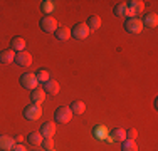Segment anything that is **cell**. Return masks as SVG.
Returning a JSON list of instances; mask_svg holds the SVG:
<instances>
[{"mask_svg": "<svg viewBox=\"0 0 158 151\" xmlns=\"http://www.w3.org/2000/svg\"><path fill=\"white\" fill-rule=\"evenodd\" d=\"M125 3L128 7L130 17H138V15H141L143 10H145V2H141V0H128Z\"/></svg>", "mask_w": 158, "mask_h": 151, "instance_id": "52a82bcc", "label": "cell"}, {"mask_svg": "<svg viewBox=\"0 0 158 151\" xmlns=\"http://www.w3.org/2000/svg\"><path fill=\"white\" fill-rule=\"evenodd\" d=\"M121 151H138V145L133 139H125L121 141Z\"/></svg>", "mask_w": 158, "mask_h": 151, "instance_id": "603a6c76", "label": "cell"}, {"mask_svg": "<svg viewBox=\"0 0 158 151\" xmlns=\"http://www.w3.org/2000/svg\"><path fill=\"white\" fill-rule=\"evenodd\" d=\"M42 134L39 133V131H32V133H29L27 134V141L31 143V145H34V146H39L40 143H42Z\"/></svg>", "mask_w": 158, "mask_h": 151, "instance_id": "7402d4cb", "label": "cell"}, {"mask_svg": "<svg viewBox=\"0 0 158 151\" xmlns=\"http://www.w3.org/2000/svg\"><path fill=\"white\" fill-rule=\"evenodd\" d=\"M54 35H56V39H57V40L66 42V40H69V37H71V29H67V27H57V30L54 32Z\"/></svg>", "mask_w": 158, "mask_h": 151, "instance_id": "d6986e66", "label": "cell"}, {"mask_svg": "<svg viewBox=\"0 0 158 151\" xmlns=\"http://www.w3.org/2000/svg\"><path fill=\"white\" fill-rule=\"evenodd\" d=\"M136 138H138V131L135 129V128H130V129L126 131V139H133L135 141Z\"/></svg>", "mask_w": 158, "mask_h": 151, "instance_id": "4316f807", "label": "cell"}, {"mask_svg": "<svg viewBox=\"0 0 158 151\" xmlns=\"http://www.w3.org/2000/svg\"><path fill=\"white\" fill-rule=\"evenodd\" d=\"M113 14L116 15V17H130V14H128V7H126V3L123 2V3H116L114 5V9H113Z\"/></svg>", "mask_w": 158, "mask_h": 151, "instance_id": "ffe728a7", "label": "cell"}, {"mask_svg": "<svg viewBox=\"0 0 158 151\" xmlns=\"http://www.w3.org/2000/svg\"><path fill=\"white\" fill-rule=\"evenodd\" d=\"M125 30L130 34H141L143 32V24L141 18L138 17H128L125 20Z\"/></svg>", "mask_w": 158, "mask_h": 151, "instance_id": "5b68a950", "label": "cell"}, {"mask_svg": "<svg viewBox=\"0 0 158 151\" xmlns=\"http://www.w3.org/2000/svg\"><path fill=\"white\" fill-rule=\"evenodd\" d=\"M49 151H56V149H49Z\"/></svg>", "mask_w": 158, "mask_h": 151, "instance_id": "f546056e", "label": "cell"}, {"mask_svg": "<svg viewBox=\"0 0 158 151\" xmlns=\"http://www.w3.org/2000/svg\"><path fill=\"white\" fill-rule=\"evenodd\" d=\"M40 134H42V138H52V136L56 134V124L52 123V121H47V123H44L42 126H40Z\"/></svg>", "mask_w": 158, "mask_h": 151, "instance_id": "7c38bea8", "label": "cell"}, {"mask_svg": "<svg viewBox=\"0 0 158 151\" xmlns=\"http://www.w3.org/2000/svg\"><path fill=\"white\" fill-rule=\"evenodd\" d=\"M110 136L113 138V141L114 143H121L126 139V131L121 129V128H114V129L110 131Z\"/></svg>", "mask_w": 158, "mask_h": 151, "instance_id": "e0dca14e", "label": "cell"}, {"mask_svg": "<svg viewBox=\"0 0 158 151\" xmlns=\"http://www.w3.org/2000/svg\"><path fill=\"white\" fill-rule=\"evenodd\" d=\"M14 59H15V52L12 51V49H5V51H0V62L5 64V66H9V64L14 62Z\"/></svg>", "mask_w": 158, "mask_h": 151, "instance_id": "5bb4252c", "label": "cell"}, {"mask_svg": "<svg viewBox=\"0 0 158 151\" xmlns=\"http://www.w3.org/2000/svg\"><path fill=\"white\" fill-rule=\"evenodd\" d=\"M46 96L47 94L44 92V89H40V88H35V89H32L31 91V99H32V104H42L44 101H46Z\"/></svg>", "mask_w": 158, "mask_h": 151, "instance_id": "8fae6325", "label": "cell"}, {"mask_svg": "<svg viewBox=\"0 0 158 151\" xmlns=\"http://www.w3.org/2000/svg\"><path fill=\"white\" fill-rule=\"evenodd\" d=\"M42 108H40L39 104H29L24 108V118L27 121H37L42 116Z\"/></svg>", "mask_w": 158, "mask_h": 151, "instance_id": "277c9868", "label": "cell"}, {"mask_svg": "<svg viewBox=\"0 0 158 151\" xmlns=\"http://www.w3.org/2000/svg\"><path fill=\"white\" fill-rule=\"evenodd\" d=\"M20 86H22L24 89L32 91V89L39 88V81H37L35 74H32V72H24V74L20 76Z\"/></svg>", "mask_w": 158, "mask_h": 151, "instance_id": "8992f818", "label": "cell"}, {"mask_svg": "<svg viewBox=\"0 0 158 151\" xmlns=\"http://www.w3.org/2000/svg\"><path fill=\"white\" fill-rule=\"evenodd\" d=\"M25 47H27V42H25V39L24 37H14L12 40H10V49H12L14 52H24L25 51Z\"/></svg>", "mask_w": 158, "mask_h": 151, "instance_id": "30bf717a", "label": "cell"}, {"mask_svg": "<svg viewBox=\"0 0 158 151\" xmlns=\"http://www.w3.org/2000/svg\"><path fill=\"white\" fill-rule=\"evenodd\" d=\"M10 151H27V148H25L22 143H17V145H14V148L10 149Z\"/></svg>", "mask_w": 158, "mask_h": 151, "instance_id": "83f0119b", "label": "cell"}, {"mask_svg": "<svg viewBox=\"0 0 158 151\" xmlns=\"http://www.w3.org/2000/svg\"><path fill=\"white\" fill-rule=\"evenodd\" d=\"M71 119H73V111H71L67 106H61V108L56 109V112H54V121L56 123L67 124Z\"/></svg>", "mask_w": 158, "mask_h": 151, "instance_id": "6da1fadb", "label": "cell"}, {"mask_svg": "<svg viewBox=\"0 0 158 151\" xmlns=\"http://www.w3.org/2000/svg\"><path fill=\"white\" fill-rule=\"evenodd\" d=\"M108 134H110V131H108V128L104 124H96L93 128V138H96L98 141H104L108 138Z\"/></svg>", "mask_w": 158, "mask_h": 151, "instance_id": "9c48e42d", "label": "cell"}, {"mask_svg": "<svg viewBox=\"0 0 158 151\" xmlns=\"http://www.w3.org/2000/svg\"><path fill=\"white\" fill-rule=\"evenodd\" d=\"M89 32H91V30L88 29V25H86L84 22H77V24L71 29V37H74L76 40H84V39H88Z\"/></svg>", "mask_w": 158, "mask_h": 151, "instance_id": "7a4b0ae2", "label": "cell"}, {"mask_svg": "<svg viewBox=\"0 0 158 151\" xmlns=\"http://www.w3.org/2000/svg\"><path fill=\"white\" fill-rule=\"evenodd\" d=\"M37 81H39V84H46L47 81H51V77H49V71L46 69H39V72L35 74Z\"/></svg>", "mask_w": 158, "mask_h": 151, "instance_id": "d4e9b609", "label": "cell"}, {"mask_svg": "<svg viewBox=\"0 0 158 151\" xmlns=\"http://www.w3.org/2000/svg\"><path fill=\"white\" fill-rule=\"evenodd\" d=\"M14 62H15L19 67H29L32 64V55L29 54V52H25V51L24 52H17Z\"/></svg>", "mask_w": 158, "mask_h": 151, "instance_id": "ba28073f", "label": "cell"}, {"mask_svg": "<svg viewBox=\"0 0 158 151\" xmlns=\"http://www.w3.org/2000/svg\"><path fill=\"white\" fill-rule=\"evenodd\" d=\"M14 139H15L17 143H22V141H24V136H22V134H17V136H15V138H14Z\"/></svg>", "mask_w": 158, "mask_h": 151, "instance_id": "f1b7e54d", "label": "cell"}, {"mask_svg": "<svg viewBox=\"0 0 158 151\" xmlns=\"http://www.w3.org/2000/svg\"><path fill=\"white\" fill-rule=\"evenodd\" d=\"M84 24L88 25L89 30H99V27H101V17H98V15H89L88 20H86Z\"/></svg>", "mask_w": 158, "mask_h": 151, "instance_id": "ac0fdd59", "label": "cell"}, {"mask_svg": "<svg viewBox=\"0 0 158 151\" xmlns=\"http://www.w3.org/2000/svg\"><path fill=\"white\" fill-rule=\"evenodd\" d=\"M40 146L44 148V151L54 149V141H52V138H44V139H42V143H40Z\"/></svg>", "mask_w": 158, "mask_h": 151, "instance_id": "484cf974", "label": "cell"}, {"mask_svg": "<svg viewBox=\"0 0 158 151\" xmlns=\"http://www.w3.org/2000/svg\"><path fill=\"white\" fill-rule=\"evenodd\" d=\"M44 92L46 94H51V96H56V94H59V82H56V81H47L46 84H44Z\"/></svg>", "mask_w": 158, "mask_h": 151, "instance_id": "9a60e30c", "label": "cell"}, {"mask_svg": "<svg viewBox=\"0 0 158 151\" xmlns=\"http://www.w3.org/2000/svg\"><path fill=\"white\" fill-rule=\"evenodd\" d=\"M141 24H143V27L156 29V25H158V17H156V14H146L145 17H143Z\"/></svg>", "mask_w": 158, "mask_h": 151, "instance_id": "4fadbf2b", "label": "cell"}, {"mask_svg": "<svg viewBox=\"0 0 158 151\" xmlns=\"http://www.w3.org/2000/svg\"><path fill=\"white\" fill-rule=\"evenodd\" d=\"M69 109L73 111V114H82V112L86 111V104L82 103V101H73L71 103V106H69Z\"/></svg>", "mask_w": 158, "mask_h": 151, "instance_id": "44dd1931", "label": "cell"}, {"mask_svg": "<svg viewBox=\"0 0 158 151\" xmlns=\"http://www.w3.org/2000/svg\"><path fill=\"white\" fill-rule=\"evenodd\" d=\"M14 138H10V136H5V134H0V149L3 151H10L14 148Z\"/></svg>", "mask_w": 158, "mask_h": 151, "instance_id": "2e32d148", "label": "cell"}, {"mask_svg": "<svg viewBox=\"0 0 158 151\" xmlns=\"http://www.w3.org/2000/svg\"><path fill=\"white\" fill-rule=\"evenodd\" d=\"M54 7H56V3L52 2V0H44V2H40V10L46 15H51V12H54Z\"/></svg>", "mask_w": 158, "mask_h": 151, "instance_id": "cb8c5ba5", "label": "cell"}, {"mask_svg": "<svg viewBox=\"0 0 158 151\" xmlns=\"http://www.w3.org/2000/svg\"><path fill=\"white\" fill-rule=\"evenodd\" d=\"M39 27H40L42 32H46V34H54L56 30H57V20H56L54 17H51V15H46V17L40 18Z\"/></svg>", "mask_w": 158, "mask_h": 151, "instance_id": "3957f363", "label": "cell"}, {"mask_svg": "<svg viewBox=\"0 0 158 151\" xmlns=\"http://www.w3.org/2000/svg\"><path fill=\"white\" fill-rule=\"evenodd\" d=\"M34 151H37V149H34Z\"/></svg>", "mask_w": 158, "mask_h": 151, "instance_id": "4dcf8cb0", "label": "cell"}]
</instances>
